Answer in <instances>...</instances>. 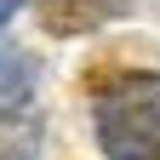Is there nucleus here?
<instances>
[{
	"mask_svg": "<svg viewBox=\"0 0 160 160\" xmlns=\"http://www.w3.org/2000/svg\"><path fill=\"white\" fill-rule=\"evenodd\" d=\"M17 6H23V0H0V23H6V17H12Z\"/></svg>",
	"mask_w": 160,
	"mask_h": 160,
	"instance_id": "nucleus-4",
	"label": "nucleus"
},
{
	"mask_svg": "<svg viewBox=\"0 0 160 160\" xmlns=\"http://www.w3.org/2000/svg\"><path fill=\"white\" fill-rule=\"evenodd\" d=\"M120 12V0H46L40 17H46L52 34H80V29H97L103 17Z\"/></svg>",
	"mask_w": 160,
	"mask_h": 160,
	"instance_id": "nucleus-3",
	"label": "nucleus"
},
{
	"mask_svg": "<svg viewBox=\"0 0 160 160\" xmlns=\"http://www.w3.org/2000/svg\"><path fill=\"white\" fill-rule=\"evenodd\" d=\"M0 160H40L34 120V63L0 52Z\"/></svg>",
	"mask_w": 160,
	"mask_h": 160,
	"instance_id": "nucleus-2",
	"label": "nucleus"
},
{
	"mask_svg": "<svg viewBox=\"0 0 160 160\" xmlns=\"http://www.w3.org/2000/svg\"><path fill=\"white\" fill-rule=\"evenodd\" d=\"M97 143L109 160H160V74H132L97 97Z\"/></svg>",
	"mask_w": 160,
	"mask_h": 160,
	"instance_id": "nucleus-1",
	"label": "nucleus"
}]
</instances>
